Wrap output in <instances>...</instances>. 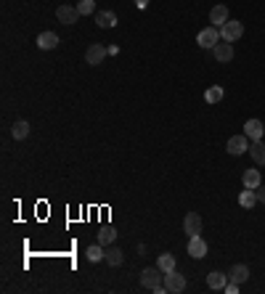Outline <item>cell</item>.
Masks as SVG:
<instances>
[{"label":"cell","mask_w":265,"mask_h":294,"mask_svg":"<svg viewBox=\"0 0 265 294\" xmlns=\"http://www.w3.org/2000/svg\"><path fill=\"white\" fill-rule=\"evenodd\" d=\"M241 180H244V188H257L260 185V170H244Z\"/></svg>","instance_id":"ac0fdd59"},{"label":"cell","mask_w":265,"mask_h":294,"mask_svg":"<svg viewBox=\"0 0 265 294\" xmlns=\"http://www.w3.org/2000/svg\"><path fill=\"white\" fill-rule=\"evenodd\" d=\"M88 260L90 262H98V260H106V252H104V244H93V246H88Z\"/></svg>","instance_id":"7402d4cb"},{"label":"cell","mask_w":265,"mask_h":294,"mask_svg":"<svg viewBox=\"0 0 265 294\" xmlns=\"http://www.w3.org/2000/svg\"><path fill=\"white\" fill-rule=\"evenodd\" d=\"M228 154H233V157H241L244 151H249V138L247 135H233L228 138Z\"/></svg>","instance_id":"8992f818"},{"label":"cell","mask_w":265,"mask_h":294,"mask_svg":"<svg viewBox=\"0 0 265 294\" xmlns=\"http://www.w3.org/2000/svg\"><path fill=\"white\" fill-rule=\"evenodd\" d=\"M11 135L16 138V141H24V138L29 135V122H24V119L13 122V128H11Z\"/></svg>","instance_id":"d6986e66"},{"label":"cell","mask_w":265,"mask_h":294,"mask_svg":"<svg viewBox=\"0 0 265 294\" xmlns=\"http://www.w3.org/2000/svg\"><path fill=\"white\" fill-rule=\"evenodd\" d=\"M262 133H265V128H262V122H260V119H247L244 135L249 138V141H262Z\"/></svg>","instance_id":"30bf717a"},{"label":"cell","mask_w":265,"mask_h":294,"mask_svg":"<svg viewBox=\"0 0 265 294\" xmlns=\"http://www.w3.org/2000/svg\"><path fill=\"white\" fill-rule=\"evenodd\" d=\"M157 268L162 270V273H170V270H175V257L173 255H159V260H157Z\"/></svg>","instance_id":"44dd1931"},{"label":"cell","mask_w":265,"mask_h":294,"mask_svg":"<svg viewBox=\"0 0 265 294\" xmlns=\"http://www.w3.org/2000/svg\"><path fill=\"white\" fill-rule=\"evenodd\" d=\"M212 56H215V61H220V64H228V61L233 58V45L231 43H217L215 48H212Z\"/></svg>","instance_id":"9c48e42d"},{"label":"cell","mask_w":265,"mask_h":294,"mask_svg":"<svg viewBox=\"0 0 265 294\" xmlns=\"http://www.w3.org/2000/svg\"><path fill=\"white\" fill-rule=\"evenodd\" d=\"M226 291H231V294H236V291H239V284H233V281H228V284H226Z\"/></svg>","instance_id":"83f0119b"},{"label":"cell","mask_w":265,"mask_h":294,"mask_svg":"<svg viewBox=\"0 0 265 294\" xmlns=\"http://www.w3.org/2000/svg\"><path fill=\"white\" fill-rule=\"evenodd\" d=\"M109 56V48H104L101 43H93L90 48L85 51V61L90 67H98V64H104V58Z\"/></svg>","instance_id":"3957f363"},{"label":"cell","mask_w":265,"mask_h":294,"mask_svg":"<svg viewBox=\"0 0 265 294\" xmlns=\"http://www.w3.org/2000/svg\"><path fill=\"white\" fill-rule=\"evenodd\" d=\"M255 191H257V202H262V204H265V185H262V188H260V185H257Z\"/></svg>","instance_id":"4316f807"},{"label":"cell","mask_w":265,"mask_h":294,"mask_svg":"<svg viewBox=\"0 0 265 294\" xmlns=\"http://www.w3.org/2000/svg\"><path fill=\"white\" fill-rule=\"evenodd\" d=\"M122 260H125V255L117 249V246H112V249H106V262L112 268H117V265H122Z\"/></svg>","instance_id":"cb8c5ba5"},{"label":"cell","mask_w":265,"mask_h":294,"mask_svg":"<svg viewBox=\"0 0 265 294\" xmlns=\"http://www.w3.org/2000/svg\"><path fill=\"white\" fill-rule=\"evenodd\" d=\"M117 239V230L112 228V225H104L101 230H98V244H112Z\"/></svg>","instance_id":"603a6c76"},{"label":"cell","mask_w":265,"mask_h":294,"mask_svg":"<svg viewBox=\"0 0 265 294\" xmlns=\"http://www.w3.org/2000/svg\"><path fill=\"white\" fill-rule=\"evenodd\" d=\"M183 230H186L189 236H199V234H201V215H199V212H189V215H186Z\"/></svg>","instance_id":"ba28073f"},{"label":"cell","mask_w":265,"mask_h":294,"mask_svg":"<svg viewBox=\"0 0 265 294\" xmlns=\"http://www.w3.org/2000/svg\"><path fill=\"white\" fill-rule=\"evenodd\" d=\"M159 284H165V273H162L159 268H144V273H141V286L154 291Z\"/></svg>","instance_id":"6da1fadb"},{"label":"cell","mask_w":265,"mask_h":294,"mask_svg":"<svg viewBox=\"0 0 265 294\" xmlns=\"http://www.w3.org/2000/svg\"><path fill=\"white\" fill-rule=\"evenodd\" d=\"M241 35H244V27H241V22H233V19H228V22L220 27V40H226V43H236Z\"/></svg>","instance_id":"7a4b0ae2"},{"label":"cell","mask_w":265,"mask_h":294,"mask_svg":"<svg viewBox=\"0 0 265 294\" xmlns=\"http://www.w3.org/2000/svg\"><path fill=\"white\" fill-rule=\"evenodd\" d=\"M149 3H151V0H135V6H138V8H146Z\"/></svg>","instance_id":"f1b7e54d"},{"label":"cell","mask_w":265,"mask_h":294,"mask_svg":"<svg viewBox=\"0 0 265 294\" xmlns=\"http://www.w3.org/2000/svg\"><path fill=\"white\" fill-rule=\"evenodd\" d=\"M189 255H191L194 260L205 257V255H207V241L201 239V236H189Z\"/></svg>","instance_id":"8fae6325"},{"label":"cell","mask_w":265,"mask_h":294,"mask_svg":"<svg viewBox=\"0 0 265 294\" xmlns=\"http://www.w3.org/2000/svg\"><path fill=\"white\" fill-rule=\"evenodd\" d=\"M239 204H241V207H247V209H252V207L257 204V191H255V188H247V191H241V196H239Z\"/></svg>","instance_id":"ffe728a7"},{"label":"cell","mask_w":265,"mask_h":294,"mask_svg":"<svg viewBox=\"0 0 265 294\" xmlns=\"http://www.w3.org/2000/svg\"><path fill=\"white\" fill-rule=\"evenodd\" d=\"M220 98H223V88H220V85L207 88V93H205V101H207V103H217Z\"/></svg>","instance_id":"d4e9b609"},{"label":"cell","mask_w":265,"mask_h":294,"mask_svg":"<svg viewBox=\"0 0 265 294\" xmlns=\"http://www.w3.org/2000/svg\"><path fill=\"white\" fill-rule=\"evenodd\" d=\"M217 40H220V29H217V27H207V29H201L199 37H196V43L201 45V48H215Z\"/></svg>","instance_id":"277c9868"},{"label":"cell","mask_w":265,"mask_h":294,"mask_svg":"<svg viewBox=\"0 0 265 294\" xmlns=\"http://www.w3.org/2000/svg\"><path fill=\"white\" fill-rule=\"evenodd\" d=\"M96 24H98L101 29H112V27L117 24V13H114V11H98V13H96Z\"/></svg>","instance_id":"4fadbf2b"},{"label":"cell","mask_w":265,"mask_h":294,"mask_svg":"<svg viewBox=\"0 0 265 294\" xmlns=\"http://www.w3.org/2000/svg\"><path fill=\"white\" fill-rule=\"evenodd\" d=\"M228 278H231L233 284H239V286H241L247 278H249V268H247V265H233L231 273H228Z\"/></svg>","instance_id":"2e32d148"},{"label":"cell","mask_w":265,"mask_h":294,"mask_svg":"<svg viewBox=\"0 0 265 294\" xmlns=\"http://www.w3.org/2000/svg\"><path fill=\"white\" fill-rule=\"evenodd\" d=\"M165 286H167V291H173V294L183 291V289H186V276H183V273H178V270L165 273Z\"/></svg>","instance_id":"5b68a950"},{"label":"cell","mask_w":265,"mask_h":294,"mask_svg":"<svg viewBox=\"0 0 265 294\" xmlns=\"http://www.w3.org/2000/svg\"><path fill=\"white\" fill-rule=\"evenodd\" d=\"M210 22H212V27H223L228 22V8L226 6H215L210 11Z\"/></svg>","instance_id":"9a60e30c"},{"label":"cell","mask_w":265,"mask_h":294,"mask_svg":"<svg viewBox=\"0 0 265 294\" xmlns=\"http://www.w3.org/2000/svg\"><path fill=\"white\" fill-rule=\"evenodd\" d=\"M58 35L56 32H40L37 35V48L40 51H53V48H58Z\"/></svg>","instance_id":"7c38bea8"},{"label":"cell","mask_w":265,"mask_h":294,"mask_svg":"<svg viewBox=\"0 0 265 294\" xmlns=\"http://www.w3.org/2000/svg\"><path fill=\"white\" fill-rule=\"evenodd\" d=\"M77 11H80V16L96 13V0H80V3H77Z\"/></svg>","instance_id":"484cf974"},{"label":"cell","mask_w":265,"mask_h":294,"mask_svg":"<svg viewBox=\"0 0 265 294\" xmlns=\"http://www.w3.org/2000/svg\"><path fill=\"white\" fill-rule=\"evenodd\" d=\"M56 19L61 24H74L77 19H80V11H77V6H58L56 8Z\"/></svg>","instance_id":"52a82bcc"},{"label":"cell","mask_w":265,"mask_h":294,"mask_svg":"<svg viewBox=\"0 0 265 294\" xmlns=\"http://www.w3.org/2000/svg\"><path fill=\"white\" fill-rule=\"evenodd\" d=\"M249 157H252L255 159V164H265V143L262 141H252V143H249Z\"/></svg>","instance_id":"5bb4252c"},{"label":"cell","mask_w":265,"mask_h":294,"mask_svg":"<svg viewBox=\"0 0 265 294\" xmlns=\"http://www.w3.org/2000/svg\"><path fill=\"white\" fill-rule=\"evenodd\" d=\"M226 284H228V276L220 273V270H215V273L207 276V286L210 289H226Z\"/></svg>","instance_id":"e0dca14e"}]
</instances>
